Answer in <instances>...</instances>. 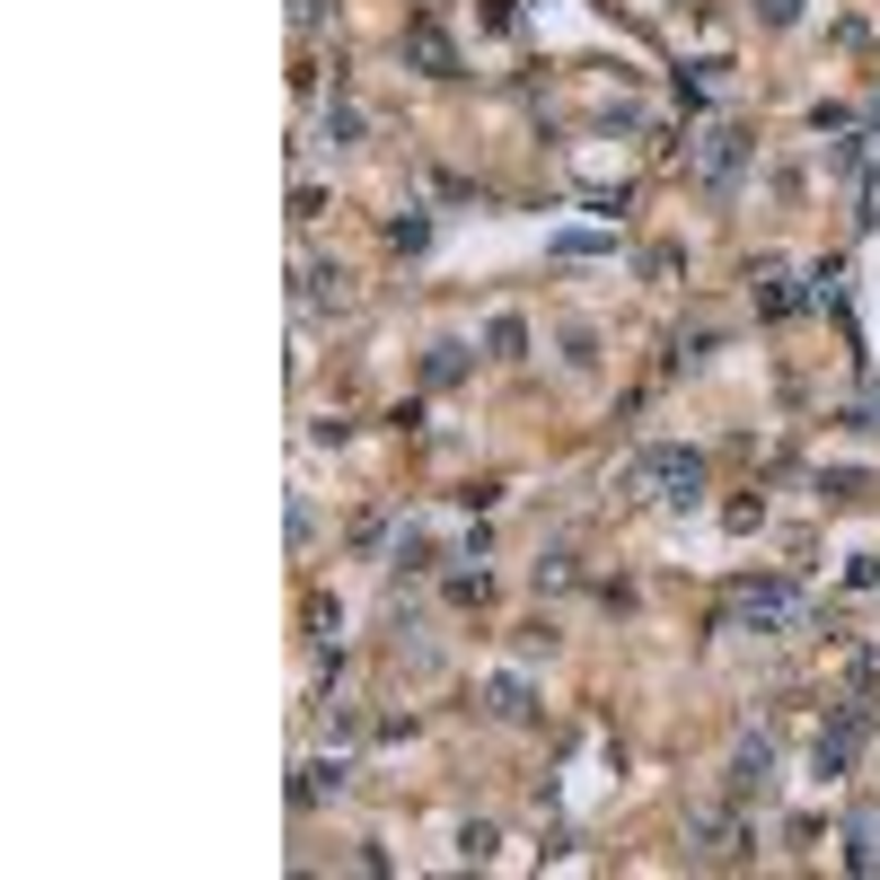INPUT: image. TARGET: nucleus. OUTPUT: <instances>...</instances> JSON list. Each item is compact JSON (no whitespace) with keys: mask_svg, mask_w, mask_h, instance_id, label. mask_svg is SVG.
Instances as JSON below:
<instances>
[{"mask_svg":"<svg viewBox=\"0 0 880 880\" xmlns=\"http://www.w3.org/2000/svg\"><path fill=\"white\" fill-rule=\"evenodd\" d=\"M731 168H740V133H713L705 141V176H731Z\"/></svg>","mask_w":880,"mask_h":880,"instance_id":"obj_4","label":"nucleus"},{"mask_svg":"<svg viewBox=\"0 0 880 880\" xmlns=\"http://www.w3.org/2000/svg\"><path fill=\"white\" fill-rule=\"evenodd\" d=\"M405 54H414V62H423V71H441V80H449V71H458V54H449V36H441V27H432V19H414V27H405Z\"/></svg>","mask_w":880,"mask_h":880,"instance_id":"obj_3","label":"nucleus"},{"mask_svg":"<svg viewBox=\"0 0 880 880\" xmlns=\"http://www.w3.org/2000/svg\"><path fill=\"white\" fill-rule=\"evenodd\" d=\"M801 599L784 591V581H748V591H740V617H757V626H784Z\"/></svg>","mask_w":880,"mask_h":880,"instance_id":"obj_2","label":"nucleus"},{"mask_svg":"<svg viewBox=\"0 0 880 880\" xmlns=\"http://www.w3.org/2000/svg\"><path fill=\"white\" fill-rule=\"evenodd\" d=\"M792 10H801V0H766V19H775V27H784V19H792Z\"/></svg>","mask_w":880,"mask_h":880,"instance_id":"obj_5","label":"nucleus"},{"mask_svg":"<svg viewBox=\"0 0 880 880\" xmlns=\"http://www.w3.org/2000/svg\"><path fill=\"white\" fill-rule=\"evenodd\" d=\"M643 476L661 484V502H696V484H705V467H696L687 449H652V458H643Z\"/></svg>","mask_w":880,"mask_h":880,"instance_id":"obj_1","label":"nucleus"}]
</instances>
